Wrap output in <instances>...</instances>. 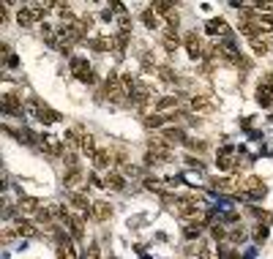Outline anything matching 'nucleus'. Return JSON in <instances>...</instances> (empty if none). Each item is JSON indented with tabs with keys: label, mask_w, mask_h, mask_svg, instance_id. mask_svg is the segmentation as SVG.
<instances>
[{
	"label": "nucleus",
	"mask_w": 273,
	"mask_h": 259,
	"mask_svg": "<svg viewBox=\"0 0 273 259\" xmlns=\"http://www.w3.org/2000/svg\"><path fill=\"white\" fill-rule=\"evenodd\" d=\"M186 164H189V166H197V169H205V166H202V161H197V158H189Z\"/></svg>",
	"instance_id": "nucleus-31"
},
{
	"label": "nucleus",
	"mask_w": 273,
	"mask_h": 259,
	"mask_svg": "<svg viewBox=\"0 0 273 259\" xmlns=\"http://www.w3.org/2000/svg\"><path fill=\"white\" fill-rule=\"evenodd\" d=\"M58 257H60V259H79V257H77V248H74L71 235H63V238L58 240Z\"/></svg>",
	"instance_id": "nucleus-11"
},
{
	"label": "nucleus",
	"mask_w": 273,
	"mask_h": 259,
	"mask_svg": "<svg viewBox=\"0 0 273 259\" xmlns=\"http://www.w3.org/2000/svg\"><path fill=\"white\" fill-rule=\"evenodd\" d=\"M90 49H96V52H112V49H117V36H96L93 41H88Z\"/></svg>",
	"instance_id": "nucleus-7"
},
{
	"label": "nucleus",
	"mask_w": 273,
	"mask_h": 259,
	"mask_svg": "<svg viewBox=\"0 0 273 259\" xmlns=\"http://www.w3.org/2000/svg\"><path fill=\"white\" fill-rule=\"evenodd\" d=\"M254 240H257V243H265V240H268V229L262 224L254 226Z\"/></svg>",
	"instance_id": "nucleus-29"
},
{
	"label": "nucleus",
	"mask_w": 273,
	"mask_h": 259,
	"mask_svg": "<svg viewBox=\"0 0 273 259\" xmlns=\"http://www.w3.org/2000/svg\"><path fill=\"white\" fill-rule=\"evenodd\" d=\"M216 164H218V169L221 172H235L238 169V150L235 148H218Z\"/></svg>",
	"instance_id": "nucleus-4"
},
{
	"label": "nucleus",
	"mask_w": 273,
	"mask_h": 259,
	"mask_svg": "<svg viewBox=\"0 0 273 259\" xmlns=\"http://www.w3.org/2000/svg\"><path fill=\"white\" fill-rule=\"evenodd\" d=\"M101 183L107 185V188H112V191H120L123 185H126V183H123V177L117 175V172H107V175H104V180H101Z\"/></svg>",
	"instance_id": "nucleus-20"
},
{
	"label": "nucleus",
	"mask_w": 273,
	"mask_h": 259,
	"mask_svg": "<svg viewBox=\"0 0 273 259\" xmlns=\"http://www.w3.org/2000/svg\"><path fill=\"white\" fill-rule=\"evenodd\" d=\"M68 68H71V74H74L79 82H85V85H90V82H96L93 68H90V63L85 60V57H71V63H68Z\"/></svg>",
	"instance_id": "nucleus-3"
},
{
	"label": "nucleus",
	"mask_w": 273,
	"mask_h": 259,
	"mask_svg": "<svg viewBox=\"0 0 273 259\" xmlns=\"http://www.w3.org/2000/svg\"><path fill=\"white\" fill-rule=\"evenodd\" d=\"M66 148L71 150H82V153H96V145H93V136L88 134L85 129H68L66 134Z\"/></svg>",
	"instance_id": "nucleus-1"
},
{
	"label": "nucleus",
	"mask_w": 273,
	"mask_h": 259,
	"mask_svg": "<svg viewBox=\"0 0 273 259\" xmlns=\"http://www.w3.org/2000/svg\"><path fill=\"white\" fill-rule=\"evenodd\" d=\"M41 210V202L36 197H22L20 199V216L22 218H36Z\"/></svg>",
	"instance_id": "nucleus-9"
},
{
	"label": "nucleus",
	"mask_w": 273,
	"mask_h": 259,
	"mask_svg": "<svg viewBox=\"0 0 273 259\" xmlns=\"http://www.w3.org/2000/svg\"><path fill=\"white\" fill-rule=\"evenodd\" d=\"M183 235H186V240H197V238H199V224L186 226V229H183Z\"/></svg>",
	"instance_id": "nucleus-28"
},
{
	"label": "nucleus",
	"mask_w": 273,
	"mask_h": 259,
	"mask_svg": "<svg viewBox=\"0 0 273 259\" xmlns=\"http://www.w3.org/2000/svg\"><path fill=\"white\" fill-rule=\"evenodd\" d=\"M208 33L221 36V41H227V38H230V25H227L224 19H211V22H208Z\"/></svg>",
	"instance_id": "nucleus-16"
},
{
	"label": "nucleus",
	"mask_w": 273,
	"mask_h": 259,
	"mask_svg": "<svg viewBox=\"0 0 273 259\" xmlns=\"http://www.w3.org/2000/svg\"><path fill=\"white\" fill-rule=\"evenodd\" d=\"M191 112H197V115H211L213 109H216V101H213V95H191Z\"/></svg>",
	"instance_id": "nucleus-5"
},
{
	"label": "nucleus",
	"mask_w": 273,
	"mask_h": 259,
	"mask_svg": "<svg viewBox=\"0 0 273 259\" xmlns=\"http://www.w3.org/2000/svg\"><path fill=\"white\" fill-rule=\"evenodd\" d=\"M227 238H230L232 243H243V240H246V229H243V226H235V229H232Z\"/></svg>",
	"instance_id": "nucleus-27"
},
{
	"label": "nucleus",
	"mask_w": 273,
	"mask_h": 259,
	"mask_svg": "<svg viewBox=\"0 0 273 259\" xmlns=\"http://www.w3.org/2000/svg\"><path fill=\"white\" fill-rule=\"evenodd\" d=\"M142 22H145V27H153V30H156V27H161V17L153 11V6H148L142 11Z\"/></svg>",
	"instance_id": "nucleus-18"
},
{
	"label": "nucleus",
	"mask_w": 273,
	"mask_h": 259,
	"mask_svg": "<svg viewBox=\"0 0 273 259\" xmlns=\"http://www.w3.org/2000/svg\"><path fill=\"white\" fill-rule=\"evenodd\" d=\"M90 158H93V164L98 166V169H109V166L115 164V153H112L109 148H96V153Z\"/></svg>",
	"instance_id": "nucleus-8"
},
{
	"label": "nucleus",
	"mask_w": 273,
	"mask_h": 259,
	"mask_svg": "<svg viewBox=\"0 0 273 259\" xmlns=\"http://www.w3.org/2000/svg\"><path fill=\"white\" fill-rule=\"evenodd\" d=\"M252 47H254V52H257V55H268V52H271V44H268L265 38H254Z\"/></svg>",
	"instance_id": "nucleus-24"
},
{
	"label": "nucleus",
	"mask_w": 273,
	"mask_h": 259,
	"mask_svg": "<svg viewBox=\"0 0 273 259\" xmlns=\"http://www.w3.org/2000/svg\"><path fill=\"white\" fill-rule=\"evenodd\" d=\"M20 107H22V104H20V98H17L14 93L3 95V112H6V115H20V112H22Z\"/></svg>",
	"instance_id": "nucleus-17"
},
{
	"label": "nucleus",
	"mask_w": 273,
	"mask_h": 259,
	"mask_svg": "<svg viewBox=\"0 0 273 259\" xmlns=\"http://www.w3.org/2000/svg\"><path fill=\"white\" fill-rule=\"evenodd\" d=\"M158 76H161L164 82H170V85H175V82H177L175 71H172V68H167V66H161V68H158Z\"/></svg>",
	"instance_id": "nucleus-26"
},
{
	"label": "nucleus",
	"mask_w": 273,
	"mask_h": 259,
	"mask_svg": "<svg viewBox=\"0 0 273 259\" xmlns=\"http://www.w3.org/2000/svg\"><path fill=\"white\" fill-rule=\"evenodd\" d=\"M36 117H39L44 126H52V123H58L60 120V115L55 112V109H49L47 104H36Z\"/></svg>",
	"instance_id": "nucleus-14"
},
{
	"label": "nucleus",
	"mask_w": 273,
	"mask_h": 259,
	"mask_svg": "<svg viewBox=\"0 0 273 259\" xmlns=\"http://www.w3.org/2000/svg\"><path fill=\"white\" fill-rule=\"evenodd\" d=\"M158 134L164 136V139H167V142L170 145H177V142H186V134L180 129H177V126H167V129H161L158 131Z\"/></svg>",
	"instance_id": "nucleus-15"
},
{
	"label": "nucleus",
	"mask_w": 273,
	"mask_h": 259,
	"mask_svg": "<svg viewBox=\"0 0 273 259\" xmlns=\"http://www.w3.org/2000/svg\"><path fill=\"white\" fill-rule=\"evenodd\" d=\"M109 216H112V204L109 202H101V199H98V202L90 204V218H93V221H107Z\"/></svg>",
	"instance_id": "nucleus-13"
},
{
	"label": "nucleus",
	"mask_w": 273,
	"mask_h": 259,
	"mask_svg": "<svg viewBox=\"0 0 273 259\" xmlns=\"http://www.w3.org/2000/svg\"><path fill=\"white\" fill-rule=\"evenodd\" d=\"M183 44H186V49H189L191 57H202L205 55V44H202V38H199L197 33H186Z\"/></svg>",
	"instance_id": "nucleus-12"
},
{
	"label": "nucleus",
	"mask_w": 273,
	"mask_h": 259,
	"mask_svg": "<svg viewBox=\"0 0 273 259\" xmlns=\"http://www.w3.org/2000/svg\"><path fill=\"white\" fill-rule=\"evenodd\" d=\"M161 41H164V47L170 49H177L180 47V38H177V33H175V27H167V30H164V36H161Z\"/></svg>",
	"instance_id": "nucleus-19"
},
{
	"label": "nucleus",
	"mask_w": 273,
	"mask_h": 259,
	"mask_svg": "<svg viewBox=\"0 0 273 259\" xmlns=\"http://www.w3.org/2000/svg\"><path fill=\"white\" fill-rule=\"evenodd\" d=\"M14 226H17V232H20V235H25V238H36V235H39V229H36V226L30 224L27 218H20Z\"/></svg>",
	"instance_id": "nucleus-21"
},
{
	"label": "nucleus",
	"mask_w": 273,
	"mask_h": 259,
	"mask_svg": "<svg viewBox=\"0 0 273 259\" xmlns=\"http://www.w3.org/2000/svg\"><path fill=\"white\" fill-rule=\"evenodd\" d=\"M175 107H177V98H175V95H167V98H158V107L156 109L167 112V109H175Z\"/></svg>",
	"instance_id": "nucleus-25"
},
{
	"label": "nucleus",
	"mask_w": 273,
	"mask_h": 259,
	"mask_svg": "<svg viewBox=\"0 0 273 259\" xmlns=\"http://www.w3.org/2000/svg\"><path fill=\"white\" fill-rule=\"evenodd\" d=\"M63 183H66V188H79L82 183H85V172L79 169V166H68L66 175H63Z\"/></svg>",
	"instance_id": "nucleus-10"
},
{
	"label": "nucleus",
	"mask_w": 273,
	"mask_h": 259,
	"mask_svg": "<svg viewBox=\"0 0 273 259\" xmlns=\"http://www.w3.org/2000/svg\"><path fill=\"white\" fill-rule=\"evenodd\" d=\"M17 22H20L22 27H30V25H36V17L27 11V6H22L20 11H17Z\"/></svg>",
	"instance_id": "nucleus-22"
},
{
	"label": "nucleus",
	"mask_w": 273,
	"mask_h": 259,
	"mask_svg": "<svg viewBox=\"0 0 273 259\" xmlns=\"http://www.w3.org/2000/svg\"><path fill=\"white\" fill-rule=\"evenodd\" d=\"M257 101L262 107H273V74H268L257 88Z\"/></svg>",
	"instance_id": "nucleus-6"
},
{
	"label": "nucleus",
	"mask_w": 273,
	"mask_h": 259,
	"mask_svg": "<svg viewBox=\"0 0 273 259\" xmlns=\"http://www.w3.org/2000/svg\"><path fill=\"white\" fill-rule=\"evenodd\" d=\"M142 68H145V71H156V74H158V68H161V66L156 63V57H153L150 52H145L142 55Z\"/></svg>",
	"instance_id": "nucleus-23"
},
{
	"label": "nucleus",
	"mask_w": 273,
	"mask_h": 259,
	"mask_svg": "<svg viewBox=\"0 0 273 259\" xmlns=\"http://www.w3.org/2000/svg\"><path fill=\"white\" fill-rule=\"evenodd\" d=\"M186 145H189L194 153H202V150H205V142H197V139H186Z\"/></svg>",
	"instance_id": "nucleus-30"
},
{
	"label": "nucleus",
	"mask_w": 273,
	"mask_h": 259,
	"mask_svg": "<svg viewBox=\"0 0 273 259\" xmlns=\"http://www.w3.org/2000/svg\"><path fill=\"white\" fill-rule=\"evenodd\" d=\"M240 197H246V199L265 197V183H262L257 175H243V183H240Z\"/></svg>",
	"instance_id": "nucleus-2"
},
{
	"label": "nucleus",
	"mask_w": 273,
	"mask_h": 259,
	"mask_svg": "<svg viewBox=\"0 0 273 259\" xmlns=\"http://www.w3.org/2000/svg\"><path fill=\"white\" fill-rule=\"evenodd\" d=\"M199 259H213V257H211L208 251H202V254H199Z\"/></svg>",
	"instance_id": "nucleus-32"
},
{
	"label": "nucleus",
	"mask_w": 273,
	"mask_h": 259,
	"mask_svg": "<svg viewBox=\"0 0 273 259\" xmlns=\"http://www.w3.org/2000/svg\"><path fill=\"white\" fill-rule=\"evenodd\" d=\"M107 259H115V257H107Z\"/></svg>",
	"instance_id": "nucleus-33"
}]
</instances>
